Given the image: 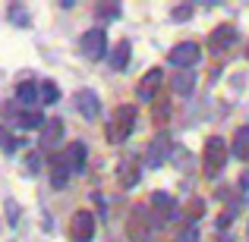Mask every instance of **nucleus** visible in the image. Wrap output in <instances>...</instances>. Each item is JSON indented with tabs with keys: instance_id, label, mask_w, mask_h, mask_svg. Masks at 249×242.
<instances>
[{
	"instance_id": "f257e3e1",
	"label": "nucleus",
	"mask_w": 249,
	"mask_h": 242,
	"mask_svg": "<svg viewBox=\"0 0 249 242\" xmlns=\"http://www.w3.org/2000/svg\"><path fill=\"white\" fill-rule=\"evenodd\" d=\"M224 163H227V145H224V139L212 135L205 142V151H202V173H205V179H218Z\"/></svg>"
},
{
	"instance_id": "f03ea898",
	"label": "nucleus",
	"mask_w": 249,
	"mask_h": 242,
	"mask_svg": "<svg viewBox=\"0 0 249 242\" xmlns=\"http://www.w3.org/2000/svg\"><path fill=\"white\" fill-rule=\"evenodd\" d=\"M136 116H139V110L133 104H120V110L114 113V120L107 126V139L110 142H126L136 129Z\"/></svg>"
},
{
	"instance_id": "7ed1b4c3",
	"label": "nucleus",
	"mask_w": 249,
	"mask_h": 242,
	"mask_svg": "<svg viewBox=\"0 0 249 242\" xmlns=\"http://www.w3.org/2000/svg\"><path fill=\"white\" fill-rule=\"evenodd\" d=\"M199 57H202V48L196 41H180V44L170 48L167 60H170V66H177V69H189V66L199 63Z\"/></svg>"
},
{
	"instance_id": "20e7f679",
	"label": "nucleus",
	"mask_w": 249,
	"mask_h": 242,
	"mask_svg": "<svg viewBox=\"0 0 249 242\" xmlns=\"http://www.w3.org/2000/svg\"><path fill=\"white\" fill-rule=\"evenodd\" d=\"M79 50H82V57H89V60H101V57L107 54V32L104 29H89L82 35V41H79Z\"/></svg>"
},
{
	"instance_id": "39448f33",
	"label": "nucleus",
	"mask_w": 249,
	"mask_h": 242,
	"mask_svg": "<svg viewBox=\"0 0 249 242\" xmlns=\"http://www.w3.org/2000/svg\"><path fill=\"white\" fill-rule=\"evenodd\" d=\"M117 179H120L123 189L139 186V179H142V161H139V154H129V158H123L120 163H117Z\"/></svg>"
},
{
	"instance_id": "423d86ee",
	"label": "nucleus",
	"mask_w": 249,
	"mask_h": 242,
	"mask_svg": "<svg viewBox=\"0 0 249 242\" xmlns=\"http://www.w3.org/2000/svg\"><path fill=\"white\" fill-rule=\"evenodd\" d=\"M70 233H73V242H91L95 239V214L91 211H76L73 224H70Z\"/></svg>"
},
{
	"instance_id": "0eeeda50",
	"label": "nucleus",
	"mask_w": 249,
	"mask_h": 242,
	"mask_svg": "<svg viewBox=\"0 0 249 242\" xmlns=\"http://www.w3.org/2000/svg\"><path fill=\"white\" fill-rule=\"evenodd\" d=\"M73 104L79 107V113L85 120H98V116H101V101H98V95L91 88H79L76 97H73Z\"/></svg>"
},
{
	"instance_id": "6e6552de",
	"label": "nucleus",
	"mask_w": 249,
	"mask_h": 242,
	"mask_svg": "<svg viewBox=\"0 0 249 242\" xmlns=\"http://www.w3.org/2000/svg\"><path fill=\"white\" fill-rule=\"evenodd\" d=\"M129 239L133 242H145L148 239V208L145 205H136L133 214H129Z\"/></svg>"
},
{
	"instance_id": "1a4fd4ad",
	"label": "nucleus",
	"mask_w": 249,
	"mask_h": 242,
	"mask_svg": "<svg viewBox=\"0 0 249 242\" xmlns=\"http://www.w3.org/2000/svg\"><path fill=\"white\" fill-rule=\"evenodd\" d=\"M161 82H164V73H161L158 66H155V69H148V73L139 79V85H136V95H139L142 101H152V97L158 95Z\"/></svg>"
},
{
	"instance_id": "9d476101",
	"label": "nucleus",
	"mask_w": 249,
	"mask_h": 242,
	"mask_svg": "<svg viewBox=\"0 0 249 242\" xmlns=\"http://www.w3.org/2000/svg\"><path fill=\"white\" fill-rule=\"evenodd\" d=\"M48 167H51V186L54 189H67V182H70V161H67V154H54V158L48 161Z\"/></svg>"
},
{
	"instance_id": "9b49d317",
	"label": "nucleus",
	"mask_w": 249,
	"mask_h": 242,
	"mask_svg": "<svg viewBox=\"0 0 249 242\" xmlns=\"http://www.w3.org/2000/svg\"><path fill=\"white\" fill-rule=\"evenodd\" d=\"M233 41H237V29H233V25H218V29L212 32V38H208V48H212L214 54H221V50H227Z\"/></svg>"
},
{
	"instance_id": "f8f14e48",
	"label": "nucleus",
	"mask_w": 249,
	"mask_h": 242,
	"mask_svg": "<svg viewBox=\"0 0 249 242\" xmlns=\"http://www.w3.org/2000/svg\"><path fill=\"white\" fill-rule=\"evenodd\" d=\"M167 158H170V139L161 132V135H155V142L148 145V167H161Z\"/></svg>"
},
{
	"instance_id": "ddd939ff",
	"label": "nucleus",
	"mask_w": 249,
	"mask_h": 242,
	"mask_svg": "<svg viewBox=\"0 0 249 242\" xmlns=\"http://www.w3.org/2000/svg\"><path fill=\"white\" fill-rule=\"evenodd\" d=\"M196 82H199V79H196L193 69H180V73H177L174 79H170V88H174L177 95L186 97V95H193V91H196Z\"/></svg>"
},
{
	"instance_id": "4468645a",
	"label": "nucleus",
	"mask_w": 249,
	"mask_h": 242,
	"mask_svg": "<svg viewBox=\"0 0 249 242\" xmlns=\"http://www.w3.org/2000/svg\"><path fill=\"white\" fill-rule=\"evenodd\" d=\"M152 208H155V211H158L164 220L177 217V198H170L167 192H155V195H152Z\"/></svg>"
},
{
	"instance_id": "2eb2a0df",
	"label": "nucleus",
	"mask_w": 249,
	"mask_h": 242,
	"mask_svg": "<svg viewBox=\"0 0 249 242\" xmlns=\"http://www.w3.org/2000/svg\"><path fill=\"white\" fill-rule=\"evenodd\" d=\"M231 154L240 161H249V126H240L237 135H233V145H231Z\"/></svg>"
},
{
	"instance_id": "dca6fc26",
	"label": "nucleus",
	"mask_w": 249,
	"mask_h": 242,
	"mask_svg": "<svg viewBox=\"0 0 249 242\" xmlns=\"http://www.w3.org/2000/svg\"><path fill=\"white\" fill-rule=\"evenodd\" d=\"M60 135H63V123L60 120H48V123H44V132H41V148L57 145Z\"/></svg>"
},
{
	"instance_id": "f3484780",
	"label": "nucleus",
	"mask_w": 249,
	"mask_h": 242,
	"mask_svg": "<svg viewBox=\"0 0 249 242\" xmlns=\"http://www.w3.org/2000/svg\"><path fill=\"white\" fill-rule=\"evenodd\" d=\"M126 63H129V41H117L114 50H110V66L126 69Z\"/></svg>"
},
{
	"instance_id": "a211bd4d",
	"label": "nucleus",
	"mask_w": 249,
	"mask_h": 242,
	"mask_svg": "<svg viewBox=\"0 0 249 242\" xmlns=\"http://www.w3.org/2000/svg\"><path fill=\"white\" fill-rule=\"evenodd\" d=\"M67 161H70V170H73V173H79V170L85 167V145L82 142H73V145H70Z\"/></svg>"
},
{
	"instance_id": "6ab92c4d",
	"label": "nucleus",
	"mask_w": 249,
	"mask_h": 242,
	"mask_svg": "<svg viewBox=\"0 0 249 242\" xmlns=\"http://www.w3.org/2000/svg\"><path fill=\"white\" fill-rule=\"evenodd\" d=\"M16 101H19V104H35V101H38L35 82H19V85H16Z\"/></svg>"
},
{
	"instance_id": "aec40b11",
	"label": "nucleus",
	"mask_w": 249,
	"mask_h": 242,
	"mask_svg": "<svg viewBox=\"0 0 249 242\" xmlns=\"http://www.w3.org/2000/svg\"><path fill=\"white\" fill-rule=\"evenodd\" d=\"M16 126L19 129H38V126H44V116L38 113V110H25V113H19Z\"/></svg>"
},
{
	"instance_id": "412c9836",
	"label": "nucleus",
	"mask_w": 249,
	"mask_h": 242,
	"mask_svg": "<svg viewBox=\"0 0 249 242\" xmlns=\"http://www.w3.org/2000/svg\"><path fill=\"white\" fill-rule=\"evenodd\" d=\"M57 97H60V88H57L54 82H44V85H38V101H44V104H54Z\"/></svg>"
},
{
	"instance_id": "4be33fe9",
	"label": "nucleus",
	"mask_w": 249,
	"mask_h": 242,
	"mask_svg": "<svg viewBox=\"0 0 249 242\" xmlns=\"http://www.w3.org/2000/svg\"><path fill=\"white\" fill-rule=\"evenodd\" d=\"M95 13H98V19H104V22H110V19H120V3H98Z\"/></svg>"
},
{
	"instance_id": "5701e85b",
	"label": "nucleus",
	"mask_w": 249,
	"mask_h": 242,
	"mask_svg": "<svg viewBox=\"0 0 249 242\" xmlns=\"http://www.w3.org/2000/svg\"><path fill=\"white\" fill-rule=\"evenodd\" d=\"M189 16H193V3H177L174 10H170V19H174V22H186Z\"/></svg>"
},
{
	"instance_id": "b1692460",
	"label": "nucleus",
	"mask_w": 249,
	"mask_h": 242,
	"mask_svg": "<svg viewBox=\"0 0 249 242\" xmlns=\"http://www.w3.org/2000/svg\"><path fill=\"white\" fill-rule=\"evenodd\" d=\"M0 148H3L6 154H13V151H16V148H19V142L13 139V135L6 132V129H0Z\"/></svg>"
},
{
	"instance_id": "393cba45",
	"label": "nucleus",
	"mask_w": 249,
	"mask_h": 242,
	"mask_svg": "<svg viewBox=\"0 0 249 242\" xmlns=\"http://www.w3.org/2000/svg\"><path fill=\"white\" fill-rule=\"evenodd\" d=\"M10 19L13 22H29V16H25V10H19V3H10Z\"/></svg>"
},
{
	"instance_id": "a878e982",
	"label": "nucleus",
	"mask_w": 249,
	"mask_h": 242,
	"mask_svg": "<svg viewBox=\"0 0 249 242\" xmlns=\"http://www.w3.org/2000/svg\"><path fill=\"white\" fill-rule=\"evenodd\" d=\"M174 242H199V233L193 230V226H186L183 233H177V239Z\"/></svg>"
},
{
	"instance_id": "bb28decb",
	"label": "nucleus",
	"mask_w": 249,
	"mask_h": 242,
	"mask_svg": "<svg viewBox=\"0 0 249 242\" xmlns=\"http://www.w3.org/2000/svg\"><path fill=\"white\" fill-rule=\"evenodd\" d=\"M174 154H177V158H174V163H177V167H180V170H189V154L186 151H183V148H174Z\"/></svg>"
},
{
	"instance_id": "cd10ccee",
	"label": "nucleus",
	"mask_w": 249,
	"mask_h": 242,
	"mask_svg": "<svg viewBox=\"0 0 249 242\" xmlns=\"http://www.w3.org/2000/svg\"><path fill=\"white\" fill-rule=\"evenodd\" d=\"M25 167H29V173H35V170H38V154H29V161H25Z\"/></svg>"
},
{
	"instance_id": "c85d7f7f",
	"label": "nucleus",
	"mask_w": 249,
	"mask_h": 242,
	"mask_svg": "<svg viewBox=\"0 0 249 242\" xmlns=\"http://www.w3.org/2000/svg\"><path fill=\"white\" fill-rule=\"evenodd\" d=\"M6 217H10V224H16V205L13 201H6Z\"/></svg>"
}]
</instances>
